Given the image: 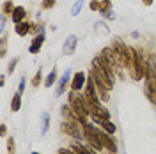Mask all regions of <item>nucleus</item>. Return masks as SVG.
<instances>
[{
  "instance_id": "obj_1",
  "label": "nucleus",
  "mask_w": 156,
  "mask_h": 154,
  "mask_svg": "<svg viewBox=\"0 0 156 154\" xmlns=\"http://www.w3.org/2000/svg\"><path fill=\"white\" fill-rule=\"evenodd\" d=\"M69 105H71V108L75 110V114H76L78 117H87V115H90V110H89L87 99H85L83 96H76V94H75V90L69 94Z\"/></svg>"
},
{
  "instance_id": "obj_2",
  "label": "nucleus",
  "mask_w": 156,
  "mask_h": 154,
  "mask_svg": "<svg viewBox=\"0 0 156 154\" xmlns=\"http://www.w3.org/2000/svg\"><path fill=\"white\" fill-rule=\"evenodd\" d=\"M83 136L89 144L92 145L96 151H101L103 149V144H101V138H99V129L94 128L92 124L89 122H83Z\"/></svg>"
},
{
  "instance_id": "obj_3",
  "label": "nucleus",
  "mask_w": 156,
  "mask_h": 154,
  "mask_svg": "<svg viewBox=\"0 0 156 154\" xmlns=\"http://www.w3.org/2000/svg\"><path fill=\"white\" fill-rule=\"evenodd\" d=\"M131 53H133V78L135 80H140V78H146V69H147V64L144 62V57L140 51H136L135 48H131Z\"/></svg>"
},
{
  "instance_id": "obj_4",
  "label": "nucleus",
  "mask_w": 156,
  "mask_h": 154,
  "mask_svg": "<svg viewBox=\"0 0 156 154\" xmlns=\"http://www.w3.org/2000/svg\"><path fill=\"white\" fill-rule=\"evenodd\" d=\"M83 97L87 99L89 106H101L99 99H98V89H96V83H94V78H92V76L87 80V85H85Z\"/></svg>"
},
{
  "instance_id": "obj_5",
  "label": "nucleus",
  "mask_w": 156,
  "mask_h": 154,
  "mask_svg": "<svg viewBox=\"0 0 156 154\" xmlns=\"http://www.w3.org/2000/svg\"><path fill=\"white\" fill-rule=\"evenodd\" d=\"M92 66H98V68H99V71H101V73H103V75H105V76H107L108 80L112 82V83H114V80H115V75H114V71H115V69L112 68V66L108 64L107 60L103 58V55H101V53L94 57V60H92Z\"/></svg>"
},
{
  "instance_id": "obj_6",
  "label": "nucleus",
  "mask_w": 156,
  "mask_h": 154,
  "mask_svg": "<svg viewBox=\"0 0 156 154\" xmlns=\"http://www.w3.org/2000/svg\"><path fill=\"white\" fill-rule=\"evenodd\" d=\"M62 131L66 133V135L73 136V138H76V140H82V129L78 128V124L75 121H69V122H64L62 124Z\"/></svg>"
},
{
  "instance_id": "obj_7",
  "label": "nucleus",
  "mask_w": 156,
  "mask_h": 154,
  "mask_svg": "<svg viewBox=\"0 0 156 154\" xmlns=\"http://www.w3.org/2000/svg\"><path fill=\"white\" fill-rule=\"evenodd\" d=\"M87 82V76H85V73H75L73 78H71V90H75V92H80L82 89H83V83Z\"/></svg>"
},
{
  "instance_id": "obj_8",
  "label": "nucleus",
  "mask_w": 156,
  "mask_h": 154,
  "mask_svg": "<svg viewBox=\"0 0 156 154\" xmlns=\"http://www.w3.org/2000/svg\"><path fill=\"white\" fill-rule=\"evenodd\" d=\"M99 138H101V144H103V147H107L112 154L117 152V144H115V140L110 136V133H103V131H99Z\"/></svg>"
},
{
  "instance_id": "obj_9",
  "label": "nucleus",
  "mask_w": 156,
  "mask_h": 154,
  "mask_svg": "<svg viewBox=\"0 0 156 154\" xmlns=\"http://www.w3.org/2000/svg\"><path fill=\"white\" fill-rule=\"evenodd\" d=\"M101 55H103V58H105V60H107L114 69H117L119 66H121V62H119V58H117L115 51H114L112 48H105L103 51H101Z\"/></svg>"
},
{
  "instance_id": "obj_10",
  "label": "nucleus",
  "mask_w": 156,
  "mask_h": 154,
  "mask_svg": "<svg viewBox=\"0 0 156 154\" xmlns=\"http://www.w3.org/2000/svg\"><path fill=\"white\" fill-rule=\"evenodd\" d=\"M69 78H71V69H68V71L64 73V76L60 78V82H58L57 89H55V96H62V94H64V90L68 89Z\"/></svg>"
},
{
  "instance_id": "obj_11",
  "label": "nucleus",
  "mask_w": 156,
  "mask_h": 154,
  "mask_svg": "<svg viewBox=\"0 0 156 154\" xmlns=\"http://www.w3.org/2000/svg\"><path fill=\"white\" fill-rule=\"evenodd\" d=\"M92 119H94V122H96V124H99L101 126V128H105V131H107V133H110V135H114V133H115V124H114V122H110V121H107V119H101V117H94L92 115Z\"/></svg>"
},
{
  "instance_id": "obj_12",
  "label": "nucleus",
  "mask_w": 156,
  "mask_h": 154,
  "mask_svg": "<svg viewBox=\"0 0 156 154\" xmlns=\"http://www.w3.org/2000/svg\"><path fill=\"white\" fill-rule=\"evenodd\" d=\"M76 41H78L76 36H73V34H71V36L66 39L64 46H62V53H64V55H71V53L75 51V48H76Z\"/></svg>"
},
{
  "instance_id": "obj_13",
  "label": "nucleus",
  "mask_w": 156,
  "mask_h": 154,
  "mask_svg": "<svg viewBox=\"0 0 156 154\" xmlns=\"http://www.w3.org/2000/svg\"><path fill=\"white\" fill-rule=\"evenodd\" d=\"M11 19H12L14 25H18V23H21V21H25V7H21V5L14 7V11L11 12Z\"/></svg>"
},
{
  "instance_id": "obj_14",
  "label": "nucleus",
  "mask_w": 156,
  "mask_h": 154,
  "mask_svg": "<svg viewBox=\"0 0 156 154\" xmlns=\"http://www.w3.org/2000/svg\"><path fill=\"white\" fill-rule=\"evenodd\" d=\"M43 43H44V32L41 30V34H37L36 39L32 41L29 51H30V53H39V50H41V46H43Z\"/></svg>"
},
{
  "instance_id": "obj_15",
  "label": "nucleus",
  "mask_w": 156,
  "mask_h": 154,
  "mask_svg": "<svg viewBox=\"0 0 156 154\" xmlns=\"http://www.w3.org/2000/svg\"><path fill=\"white\" fill-rule=\"evenodd\" d=\"M16 34H18V36H27V34H29L30 30H32V25H30L29 21H21V23H18V25H16Z\"/></svg>"
},
{
  "instance_id": "obj_16",
  "label": "nucleus",
  "mask_w": 156,
  "mask_h": 154,
  "mask_svg": "<svg viewBox=\"0 0 156 154\" xmlns=\"http://www.w3.org/2000/svg\"><path fill=\"white\" fill-rule=\"evenodd\" d=\"M110 0H103L101 2V7H99V11H101V14L105 16V18H114V12H110Z\"/></svg>"
},
{
  "instance_id": "obj_17",
  "label": "nucleus",
  "mask_w": 156,
  "mask_h": 154,
  "mask_svg": "<svg viewBox=\"0 0 156 154\" xmlns=\"http://www.w3.org/2000/svg\"><path fill=\"white\" fill-rule=\"evenodd\" d=\"M20 106H21V94L16 92V94L12 96V101H11V110H12V112H18Z\"/></svg>"
},
{
  "instance_id": "obj_18",
  "label": "nucleus",
  "mask_w": 156,
  "mask_h": 154,
  "mask_svg": "<svg viewBox=\"0 0 156 154\" xmlns=\"http://www.w3.org/2000/svg\"><path fill=\"white\" fill-rule=\"evenodd\" d=\"M43 128H41V135H46L48 133V128H50V114H43Z\"/></svg>"
},
{
  "instance_id": "obj_19",
  "label": "nucleus",
  "mask_w": 156,
  "mask_h": 154,
  "mask_svg": "<svg viewBox=\"0 0 156 154\" xmlns=\"http://www.w3.org/2000/svg\"><path fill=\"white\" fill-rule=\"evenodd\" d=\"M55 80H57V69H53L48 76H46V80H44V87H51L53 83H55Z\"/></svg>"
},
{
  "instance_id": "obj_20",
  "label": "nucleus",
  "mask_w": 156,
  "mask_h": 154,
  "mask_svg": "<svg viewBox=\"0 0 156 154\" xmlns=\"http://www.w3.org/2000/svg\"><path fill=\"white\" fill-rule=\"evenodd\" d=\"M82 7H83V0H78L76 4L73 5V9H71V14H73V16H76L78 12H80V9H82Z\"/></svg>"
},
{
  "instance_id": "obj_21",
  "label": "nucleus",
  "mask_w": 156,
  "mask_h": 154,
  "mask_svg": "<svg viewBox=\"0 0 156 154\" xmlns=\"http://www.w3.org/2000/svg\"><path fill=\"white\" fill-rule=\"evenodd\" d=\"M41 78H43V75H41V71H37V73H36V76L32 78V85L37 87L39 83H41Z\"/></svg>"
},
{
  "instance_id": "obj_22",
  "label": "nucleus",
  "mask_w": 156,
  "mask_h": 154,
  "mask_svg": "<svg viewBox=\"0 0 156 154\" xmlns=\"http://www.w3.org/2000/svg\"><path fill=\"white\" fill-rule=\"evenodd\" d=\"M53 5H55V0H43V5L41 7L43 9H51Z\"/></svg>"
},
{
  "instance_id": "obj_23",
  "label": "nucleus",
  "mask_w": 156,
  "mask_h": 154,
  "mask_svg": "<svg viewBox=\"0 0 156 154\" xmlns=\"http://www.w3.org/2000/svg\"><path fill=\"white\" fill-rule=\"evenodd\" d=\"M7 151H9V154H14V151H16V149H14V140H12V138L7 140Z\"/></svg>"
},
{
  "instance_id": "obj_24",
  "label": "nucleus",
  "mask_w": 156,
  "mask_h": 154,
  "mask_svg": "<svg viewBox=\"0 0 156 154\" xmlns=\"http://www.w3.org/2000/svg\"><path fill=\"white\" fill-rule=\"evenodd\" d=\"M9 11L12 12V11H14V7H12V4H11V2H5V4H4V12L7 14Z\"/></svg>"
},
{
  "instance_id": "obj_25",
  "label": "nucleus",
  "mask_w": 156,
  "mask_h": 154,
  "mask_svg": "<svg viewBox=\"0 0 156 154\" xmlns=\"http://www.w3.org/2000/svg\"><path fill=\"white\" fill-rule=\"evenodd\" d=\"M23 90H25V78H21V80H20V89H18V92H20V94H23Z\"/></svg>"
},
{
  "instance_id": "obj_26",
  "label": "nucleus",
  "mask_w": 156,
  "mask_h": 154,
  "mask_svg": "<svg viewBox=\"0 0 156 154\" xmlns=\"http://www.w3.org/2000/svg\"><path fill=\"white\" fill-rule=\"evenodd\" d=\"M99 7H101V4H99V2H96V0H92V2H90V9H92V11L99 9Z\"/></svg>"
},
{
  "instance_id": "obj_27",
  "label": "nucleus",
  "mask_w": 156,
  "mask_h": 154,
  "mask_svg": "<svg viewBox=\"0 0 156 154\" xmlns=\"http://www.w3.org/2000/svg\"><path fill=\"white\" fill-rule=\"evenodd\" d=\"M16 64H18V58H14V60H12V62L9 64V73H12V71H14V68H16Z\"/></svg>"
},
{
  "instance_id": "obj_28",
  "label": "nucleus",
  "mask_w": 156,
  "mask_h": 154,
  "mask_svg": "<svg viewBox=\"0 0 156 154\" xmlns=\"http://www.w3.org/2000/svg\"><path fill=\"white\" fill-rule=\"evenodd\" d=\"M142 2H144L146 5H151V4H153V0H142Z\"/></svg>"
},
{
  "instance_id": "obj_29",
  "label": "nucleus",
  "mask_w": 156,
  "mask_h": 154,
  "mask_svg": "<svg viewBox=\"0 0 156 154\" xmlns=\"http://www.w3.org/2000/svg\"><path fill=\"white\" fill-rule=\"evenodd\" d=\"M32 154H39V152H32Z\"/></svg>"
}]
</instances>
